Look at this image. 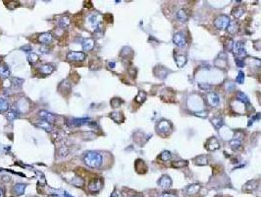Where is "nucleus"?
<instances>
[{
    "instance_id": "obj_23",
    "label": "nucleus",
    "mask_w": 261,
    "mask_h": 197,
    "mask_svg": "<svg viewBox=\"0 0 261 197\" xmlns=\"http://www.w3.org/2000/svg\"><path fill=\"white\" fill-rule=\"evenodd\" d=\"M175 61H176L178 67L181 68V67H183V66L186 64V58L185 55H177V56L175 57Z\"/></svg>"
},
{
    "instance_id": "obj_42",
    "label": "nucleus",
    "mask_w": 261,
    "mask_h": 197,
    "mask_svg": "<svg viewBox=\"0 0 261 197\" xmlns=\"http://www.w3.org/2000/svg\"><path fill=\"white\" fill-rule=\"evenodd\" d=\"M0 197H4V191L1 187H0Z\"/></svg>"
},
{
    "instance_id": "obj_43",
    "label": "nucleus",
    "mask_w": 261,
    "mask_h": 197,
    "mask_svg": "<svg viewBox=\"0 0 261 197\" xmlns=\"http://www.w3.org/2000/svg\"><path fill=\"white\" fill-rule=\"evenodd\" d=\"M111 197H118V193H117L116 191H115V192H113V193H112Z\"/></svg>"
},
{
    "instance_id": "obj_7",
    "label": "nucleus",
    "mask_w": 261,
    "mask_h": 197,
    "mask_svg": "<svg viewBox=\"0 0 261 197\" xmlns=\"http://www.w3.org/2000/svg\"><path fill=\"white\" fill-rule=\"evenodd\" d=\"M157 183L163 188H169L171 185H172V180H171L169 176H163L157 181Z\"/></svg>"
},
{
    "instance_id": "obj_30",
    "label": "nucleus",
    "mask_w": 261,
    "mask_h": 197,
    "mask_svg": "<svg viewBox=\"0 0 261 197\" xmlns=\"http://www.w3.org/2000/svg\"><path fill=\"white\" fill-rule=\"evenodd\" d=\"M230 145H231V148H232L233 150H238L241 148V142L238 141V139H234L230 142Z\"/></svg>"
},
{
    "instance_id": "obj_2",
    "label": "nucleus",
    "mask_w": 261,
    "mask_h": 197,
    "mask_svg": "<svg viewBox=\"0 0 261 197\" xmlns=\"http://www.w3.org/2000/svg\"><path fill=\"white\" fill-rule=\"evenodd\" d=\"M229 24H230V18L228 16H226V15H221V16H219L217 19L214 21L215 27L219 30H223L227 28L229 26Z\"/></svg>"
},
{
    "instance_id": "obj_38",
    "label": "nucleus",
    "mask_w": 261,
    "mask_h": 197,
    "mask_svg": "<svg viewBox=\"0 0 261 197\" xmlns=\"http://www.w3.org/2000/svg\"><path fill=\"white\" fill-rule=\"evenodd\" d=\"M198 87L202 90H210L211 89V85L207 84V83H199L198 84Z\"/></svg>"
},
{
    "instance_id": "obj_36",
    "label": "nucleus",
    "mask_w": 261,
    "mask_h": 197,
    "mask_svg": "<svg viewBox=\"0 0 261 197\" xmlns=\"http://www.w3.org/2000/svg\"><path fill=\"white\" fill-rule=\"evenodd\" d=\"M237 82L238 84H242L244 82V72H241V71L238 72V75L237 76Z\"/></svg>"
},
{
    "instance_id": "obj_19",
    "label": "nucleus",
    "mask_w": 261,
    "mask_h": 197,
    "mask_svg": "<svg viewBox=\"0 0 261 197\" xmlns=\"http://www.w3.org/2000/svg\"><path fill=\"white\" fill-rule=\"evenodd\" d=\"M10 76V70L7 66L1 65L0 66V77L3 79H7Z\"/></svg>"
},
{
    "instance_id": "obj_10",
    "label": "nucleus",
    "mask_w": 261,
    "mask_h": 197,
    "mask_svg": "<svg viewBox=\"0 0 261 197\" xmlns=\"http://www.w3.org/2000/svg\"><path fill=\"white\" fill-rule=\"evenodd\" d=\"M52 40H53V37H52V35L49 34V33H43V34H41L38 37V42L43 44L50 43L52 42Z\"/></svg>"
},
{
    "instance_id": "obj_45",
    "label": "nucleus",
    "mask_w": 261,
    "mask_h": 197,
    "mask_svg": "<svg viewBox=\"0 0 261 197\" xmlns=\"http://www.w3.org/2000/svg\"><path fill=\"white\" fill-rule=\"evenodd\" d=\"M49 197H59V196L56 195V194H53V195H49Z\"/></svg>"
},
{
    "instance_id": "obj_9",
    "label": "nucleus",
    "mask_w": 261,
    "mask_h": 197,
    "mask_svg": "<svg viewBox=\"0 0 261 197\" xmlns=\"http://www.w3.org/2000/svg\"><path fill=\"white\" fill-rule=\"evenodd\" d=\"M101 187H102V183L100 180H95L88 184V189H89V191H91V192H98L100 189H101Z\"/></svg>"
},
{
    "instance_id": "obj_21",
    "label": "nucleus",
    "mask_w": 261,
    "mask_h": 197,
    "mask_svg": "<svg viewBox=\"0 0 261 197\" xmlns=\"http://www.w3.org/2000/svg\"><path fill=\"white\" fill-rule=\"evenodd\" d=\"M25 189H26V184L24 183H17V184H15V186H14V191L16 192L17 195L23 194L25 192Z\"/></svg>"
},
{
    "instance_id": "obj_4",
    "label": "nucleus",
    "mask_w": 261,
    "mask_h": 197,
    "mask_svg": "<svg viewBox=\"0 0 261 197\" xmlns=\"http://www.w3.org/2000/svg\"><path fill=\"white\" fill-rule=\"evenodd\" d=\"M67 59L70 61H84L85 59V54L84 52L72 51L67 54Z\"/></svg>"
},
{
    "instance_id": "obj_8",
    "label": "nucleus",
    "mask_w": 261,
    "mask_h": 197,
    "mask_svg": "<svg viewBox=\"0 0 261 197\" xmlns=\"http://www.w3.org/2000/svg\"><path fill=\"white\" fill-rule=\"evenodd\" d=\"M207 101L212 106H218L220 99H219V96L216 94V93L210 92L209 94L207 95Z\"/></svg>"
},
{
    "instance_id": "obj_1",
    "label": "nucleus",
    "mask_w": 261,
    "mask_h": 197,
    "mask_svg": "<svg viewBox=\"0 0 261 197\" xmlns=\"http://www.w3.org/2000/svg\"><path fill=\"white\" fill-rule=\"evenodd\" d=\"M84 162L88 167H89V168L98 169V168H101V166L103 165L104 158H103V155L101 153H99V152L89 151L84 155Z\"/></svg>"
},
{
    "instance_id": "obj_3",
    "label": "nucleus",
    "mask_w": 261,
    "mask_h": 197,
    "mask_svg": "<svg viewBox=\"0 0 261 197\" xmlns=\"http://www.w3.org/2000/svg\"><path fill=\"white\" fill-rule=\"evenodd\" d=\"M173 43L179 47H184L186 44V38L182 32H178L173 37Z\"/></svg>"
},
{
    "instance_id": "obj_18",
    "label": "nucleus",
    "mask_w": 261,
    "mask_h": 197,
    "mask_svg": "<svg viewBox=\"0 0 261 197\" xmlns=\"http://www.w3.org/2000/svg\"><path fill=\"white\" fill-rule=\"evenodd\" d=\"M176 17H177V19L179 21H181V22H186V20H188V18H189L188 14H186V12L184 9L179 10L177 12V14H176Z\"/></svg>"
},
{
    "instance_id": "obj_46",
    "label": "nucleus",
    "mask_w": 261,
    "mask_h": 197,
    "mask_svg": "<svg viewBox=\"0 0 261 197\" xmlns=\"http://www.w3.org/2000/svg\"><path fill=\"white\" fill-rule=\"evenodd\" d=\"M133 197H141V196H133Z\"/></svg>"
},
{
    "instance_id": "obj_22",
    "label": "nucleus",
    "mask_w": 261,
    "mask_h": 197,
    "mask_svg": "<svg viewBox=\"0 0 261 197\" xmlns=\"http://www.w3.org/2000/svg\"><path fill=\"white\" fill-rule=\"evenodd\" d=\"M9 110V103L7 100L0 98V113H5Z\"/></svg>"
},
{
    "instance_id": "obj_39",
    "label": "nucleus",
    "mask_w": 261,
    "mask_h": 197,
    "mask_svg": "<svg viewBox=\"0 0 261 197\" xmlns=\"http://www.w3.org/2000/svg\"><path fill=\"white\" fill-rule=\"evenodd\" d=\"M206 113H205V111H199V113H195V116H200V117H205L206 116Z\"/></svg>"
},
{
    "instance_id": "obj_20",
    "label": "nucleus",
    "mask_w": 261,
    "mask_h": 197,
    "mask_svg": "<svg viewBox=\"0 0 261 197\" xmlns=\"http://www.w3.org/2000/svg\"><path fill=\"white\" fill-rule=\"evenodd\" d=\"M219 147H220V145L218 143V141L215 138H212L207 142V148L209 150H216V149H218Z\"/></svg>"
},
{
    "instance_id": "obj_27",
    "label": "nucleus",
    "mask_w": 261,
    "mask_h": 197,
    "mask_svg": "<svg viewBox=\"0 0 261 197\" xmlns=\"http://www.w3.org/2000/svg\"><path fill=\"white\" fill-rule=\"evenodd\" d=\"M58 24L61 28H67L70 25V20L68 17H63L58 21Z\"/></svg>"
},
{
    "instance_id": "obj_41",
    "label": "nucleus",
    "mask_w": 261,
    "mask_h": 197,
    "mask_svg": "<svg viewBox=\"0 0 261 197\" xmlns=\"http://www.w3.org/2000/svg\"><path fill=\"white\" fill-rule=\"evenodd\" d=\"M236 62H237V64H238V66H240V67H244V62H242L241 59H237L236 60Z\"/></svg>"
},
{
    "instance_id": "obj_25",
    "label": "nucleus",
    "mask_w": 261,
    "mask_h": 197,
    "mask_svg": "<svg viewBox=\"0 0 261 197\" xmlns=\"http://www.w3.org/2000/svg\"><path fill=\"white\" fill-rule=\"evenodd\" d=\"M199 188L200 186L198 184H192L186 188V192H188L189 194H195V193H197V191L199 190Z\"/></svg>"
},
{
    "instance_id": "obj_5",
    "label": "nucleus",
    "mask_w": 261,
    "mask_h": 197,
    "mask_svg": "<svg viewBox=\"0 0 261 197\" xmlns=\"http://www.w3.org/2000/svg\"><path fill=\"white\" fill-rule=\"evenodd\" d=\"M38 116L41 118L42 120H45L47 122H49V123H53L55 121V116L46 110H40L38 113Z\"/></svg>"
},
{
    "instance_id": "obj_26",
    "label": "nucleus",
    "mask_w": 261,
    "mask_h": 197,
    "mask_svg": "<svg viewBox=\"0 0 261 197\" xmlns=\"http://www.w3.org/2000/svg\"><path fill=\"white\" fill-rule=\"evenodd\" d=\"M207 157L206 156H199L195 159V164L196 165H199V166H205L207 165Z\"/></svg>"
},
{
    "instance_id": "obj_29",
    "label": "nucleus",
    "mask_w": 261,
    "mask_h": 197,
    "mask_svg": "<svg viewBox=\"0 0 261 197\" xmlns=\"http://www.w3.org/2000/svg\"><path fill=\"white\" fill-rule=\"evenodd\" d=\"M71 183H72V184H74L75 186H83L84 181L83 178H81V177H74V180L71 181Z\"/></svg>"
},
{
    "instance_id": "obj_33",
    "label": "nucleus",
    "mask_w": 261,
    "mask_h": 197,
    "mask_svg": "<svg viewBox=\"0 0 261 197\" xmlns=\"http://www.w3.org/2000/svg\"><path fill=\"white\" fill-rule=\"evenodd\" d=\"M186 166H188V162L186 161H178L173 163V167H175V168H183V167Z\"/></svg>"
},
{
    "instance_id": "obj_24",
    "label": "nucleus",
    "mask_w": 261,
    "mask_h": 197,
    "mask_svg": "<svg viewBox=\"0 0 261 197\" xmlns=\"http://www.w3.org/2000/svg\"><path fill=\"white\" fill-rule=\"evenodd\" d=\"M18 116H19V111L17 109H12L11 110L8 111V113H7V118H8L9 120L16 119V118H18Z\"/></svg>"
},
{
    "instance_id": "obj_16",
    "label": "nucleus",
    "mask_w": 261,
    "mask_h": 197,
    "mask_svg": "<svg viewBox=\"0 0 261 197\" xmlns=\"http://www.w3.org/2000/svg\"><path fill=\"white\" fill-rule=\"evenodd\" d=\"M236 53L238 54V56H244V55H247V51H245L244 47V44H242L241 43H237L236 44Z\"/></svg>"
},
{
    "instance_id": "obj_44",
    "label": "nucleus",
    "mask_w": 261,
    "mask_h": 197,
    "mask_svg": "<svg viewBox=\"0 0 261 197\" xmlns=\"http://www.w3.org/2000/svg\"><path fill=\"white\" fill-rule=\"evenodd\" d=\"M64 197H73V196H72V195H70L69 193L64 192Z\"/></svg>"
},
{
    "instance_id": "obj_37",
    "label": "nucleus",
    "mask_w": 261,
    "mask_h": 197,
    "mask_svg": "<svg viewBox=\"0 0 261 197\" xmlns=\"http://www.w3.org/2000/svg\"><path fill=\"white\" fill-rule=\"evenodd\" d=\"M37 59H38V56L35 54V53H31L29 55V60L31 63H35L37 61Z\"/></svg>"
},
{
    "instance_id": "obj_34",
    "label": "nucleus",
    "mask_w": 261,
    "mask_h": 197,
    "mask_svg": "<svg viewBox=\"0 0 261 197\" xmlns=\"http://www.w3.org/2000/svg\"><path fill=\"white\" fill-rule=\"evenodd\" d=\"M13 85L15 87H18V88H20L22 85H23V83H24V80L23 79H20V78H13Z\"/></svg>"
},
{
    "instance_id": "obj_11",
    "label": "nucleus",
    "mask_w": 261,
    "mask_h": 197,
    "mask_svg": "<svg viewBox=\"0 0 261 197\" xmlns=\"http://www.w3.org/2000/svg\"><path fill=\"white\" fill-rule=\"evenodd\" d=\"M18 111H21V113H26L29 110V103L28 101H26L25 99H21L20 101L17 103V107Z\"/></svg>"
},
{
    "instance_id": "obj_15",
    "label": "nucleus",
    "mask_w": 261,
    "mask_h": 197,
    "mask_svg": "<svg viewBox=\"0 0 261 197\" xmlns=\"http://www.w3.org/2000/svg\"><path fill=\"white\" fill-rule=\"evenodd\" d=\"M35 125L37 126L38 128H41L45 131H51L52 130V124L47 122L45 120H42V121H39L38 123H35Z\"/></svg>"
},
{
    "instance_id": "obj_17",
    "label": "nucleus",
    "mask_w": 261,
    "mask_h": 197,
    "mask_svg": "<svg viewBox=\"0 0 261 197\" xmlns=\"http://www.w3.org/2000/svg\"><path fill=\"white\" fill-rule=\"evenodd\" d=\"M110 117L113 119L114 121L118 122V123H121V122L124 121V116L122 114V113H117V111H115V113H112L110 114Z\"/></svg>"
},
{
    "instance_id": "obj_28",
    "label": "nucleus",
    "mask_w": 261,
    "mask_h": 197,
    "mask_svg": "<svg viewBox=\"0 0 261 197\" xmlns=\"http://www.w3.org/2000/svg\"><path fill=\"white\" fill-rule=\"evenodd\" d=\"M145 99H146V94H145L143 91H140L137 96L136 97V101L139 103H143L145 101Z\"/></svg>"
},
{
    "instance_id": "obj_12",
    "label": "nucleus",
    "mask_w": 261,
    "mask_h": 197,
    "mask_svg": "<svg viewBox=\"0 0 261 197\" xmlns=\"http://www.w3.org/2000/svg\"><path fill=\"white\" fill-rule=\"evenodd\" d=\"M54 70V67L53 65L51 64H43L40 66L39 68V72L43 74V75H48V74H51L52 72H53Z\"/></svg>"
},
{
    "instance_id": "obj_13",
    "label": "nucleus",
    "mask_w": 261,
    "mask_h": 197,
    "mask_svg": "<svg viewBox=\"0 0 261 197\" xmlns=\"http://www.w3.org/2000/svg\"><path fill=\"white\" fill-rule=\"evenodd\" d=\"M88 121H89V118H74V119L71 120L70 125L71 126H81L83 124L88 123Z\"/></svg>"
},
{
    "instance_id": "obj_35",
    "label": "nucleus",
    "mask_w": 261,
    "mask_h": 197,
    "mask_svg": "<svg viewBox=\"0 0 261 197\" xmlns=\"http://www.w3.org/2000/svg\"><path fill=\"white\" fill-rule=\"evenodd\" d=\"M212 123L215 125L216 128H220L223 125V121L220 118H214V119H212Z\"/></svg>"
},
{
    "instance_id": "obj_6",
    "label": "nucleus",
    "mask_w": 261,
    "mask_h": 197,
    "mask_svg": "<svg viewBox=\"0 0 261 197\" xmlns=\"http://www.w3.org/2000/svg\"><path fill=\"white\" fill-rule=\"evenodd\" d=\"M171 130H172V124L169 121L162 120L158 124V131H160L161 133H169Z\"/></svg>"
},
{
    "instance_id": "obj_32",
    "label": "nucleus",
    "mask_w": 261,
    "mask_h": 197,
    "mask_svg": "<svg viewBox=\"0 0 261 197\" xmlns=\"http://www.w3.org/2000/svg\"><path fill=\"white\" fill-rule=\"evenodd\" d=\"M238 102H242L244 103H248V99H247V97L244 94V93L240 92L238 94Z\"/></svg>"
},
{
    "instance_id": "obj_14",
    "label": "nucleus",
    "mask_w": 261,
    "mask_h": 197,
    "mask_svg": "<svg viewBox=\"0 0 261 197\" xmlns=\"http://www.w3.org/2000/svg\"><path fill=\"white\" fill-rule=\"evenodd\" d=\"M94 46V40L92 39H87L83 43V48L84 51H91Z\"/></svg>"
},
{
    "instance_id": "obj_40",
    "label": "nucleus",
    "mask_w": 261,
    "mask_h": 197,
    "mask_svg": "<svg viewBox=\"0 0 261 197\" xmlns=\"http://www.w3.org/2000/svg\"><path fill=\"white\" fill-rule=\"evenodd\" d=\"M161 197H177L175 194H172V193H163Z\"/></svg>"
},
{
    "instance_id": "obj_31",
    "label": "nucleus",
    "mask_w": 261,
    "mask_h": 197,
    "mask_svg": "<svg viewBox=\"0 0 261 197\" xmlns=\"http://www.w3.org/2000/svg\"><path fill=\"white\" fill-rule=\"evenodd\" d=\"M171 158H172V155H171L169 151H164L162 152V154L160 155V159H161L162 161H168V160H170Z\"/></svg>"
}]
</instances>
